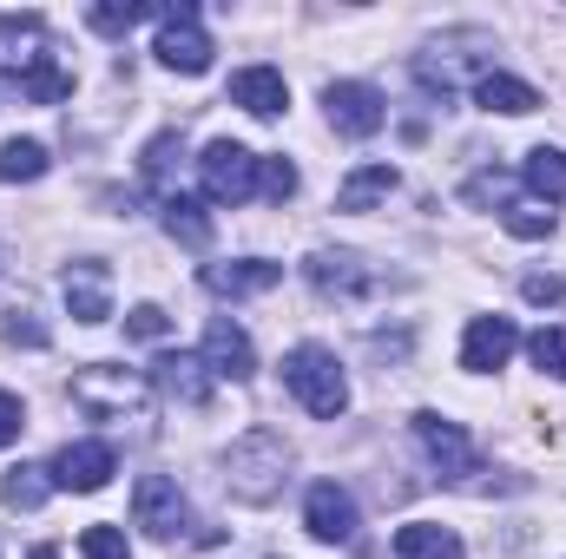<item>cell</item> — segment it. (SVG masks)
I'll return each instance as SVG.
<instances>
[{
  "instance_id": "11",
  "label": "cell",
  "mask_w": 566,
  "mask_h": 559,
  "mask_svg": "<svg viewBox=\"0 0 566 559\" xmlns=\"http://www.w3.org/2000/svg\"><path fill=\"white\" fill-rule=\"evenodd\" d=\"M416 441L428 447V461L441 467V481H468L474 474V441L461 434V421H441L434 409L416 415Z\"/></svg>"
},
{
  "instance_id": "15",
  "label": "cell",
  "mask_w": 566,
  "mask_h": 559,
  "mask_svg": "<svg viewBox=\"0 0 566 559\" xmlns=\"http://www.w3.org/2000/svg\"><path fill=\"white\" fill-rule=\"evenodd\" d=\"M151 389H165L171 402L205 409L211 402V369H205V356H158L151 362Z\"/></svg>"
},
{
  "instance_id": "20",
  "label": "cell",
  "mask_w": 566,
  "mask_h": 559,
  "mask_svg": "<svg viewBox=\"0 0 566 559\" xmlns=\"http://www.w3.org/2000/svg\"><path fill=\"white\" fill-rule=\"evenodd\" d=\"M158 211H165V231H171V238H178L185 251H205V244H211V211H205L198 198L171 191V198H165Z\"/></svg>"
},
{
  "instance_id": "14",
  "label": "cell",
  "mask_w": 566,
  "mask_h": 559,
  "mask_svg": "<svg viewBox=\"0 0 566 559\" xmlns=\"http://www.w3.org/2000/svg\"><path fill=\"white\" fill-rule=\"evenodd\" d=\"M283 283V264L271 257H238V264H205V289L211 296H264V289H277Z\"/></svg>"
},
{
  "instance_id": "6",
  "label": "cell",
  "mask_w": 566,
  "mask_h": 559,
  "mask_svg": "<svg viewBox=\"0 0 566 559\" xmlns=\"http://www.w3.org/2000/svg\"><path fill=\"white\" fill-rule=\"evenodd\" d=\"M323 113H329V126H336L343 139H369V133H382V119H389L382 93L363 86V80H329V86H323Z\"/></svg>"
},
{
  "instance_id": "4",
  "label": "cell",
  "mask_w": 566,
  "mask_h": 559,
  "mask_svg": "<svg viewBox=\"0 0 566 559\" xmlns=\"http://www.w3.org/2000/svg\"><path fill=\"white\" fill-rule=\"evenodd\" d=\"M198 184L211 204H244L258 198V151H244L238 139H211L198 151Z\"/></svg>"
},
{
  "instance_id": "33",
  "label": "cell",
  "mask_w": 566,
  "mask_h": 559,
  "mask_svg": "<svg viewBox=\"0 0 566 559\" xmlns=\"http://www.w3.org/2000/svg\"><path fill=\"white\" fill-rule=\"evenodd\" d=\"M7 342H27V349H46V329H40V323H33L27 309H13V316H7Z\"/></svg>"
},
{
  "instance_id": "35",
  "label": "cell",
  "mask_w": 566,
  "mask_h": 559,
  "mask_svg": "<svg viewBox=\"0 0 566 559\" xmlns=\"http://www.w3.org/2000/svg\"><path fill=\"white\" fill-rule=\"evenodd\" d=\"M27 559H60V553H53V547H33V553H27Z\"/></svg>"
},
{
  "instance_id": "32",
  "label": "cell",
  "mask_w": 566,
  "mask_h": 559,
  "mask_svg": "<svg viewBox=\"0 0 566 559\" xmlns=\"http://www.w3.org/2000/svg\"><path fill=\"white\" fill-rule=\"evenodd\" d=\"M20 428H27L20 395H7V389H0V447H13V441H20Z\"/></svg>"
},
{
  "instance_id": "26",
  "label": "cell",
  "mask_w": 566,
  "mask_h": 559,
  "mask_svg": "<svg viewBox=\"0 0 566 559\" xmlns=\"http://www.w3.org/2000/svg\"><path fill=\"white\" fill-rule=\"evenodd\" d=\"M145 13H165V7H139V0H126V7H119V0H99V7L86 13V20H93L99 33H133Z\"/></svg>"
},
{
  "instance_id": "34",
  "label": "cell",
  "mask_w": 566,
  "mask_h": 559,
  "mask_svg": "<svg viewBox=\"0 0 566 559\" xmlns=\"http://www.w3.org/2000/svg\"><path fill=\"white\" fill-rule=\"evenodd\" d=\"M521 296H527V303H560L566 283L560 277H527V283H521Z\"/></svg>"
},
{
  "instance_id": "23",
  "label": "cell",
  "mask_w": 566,
  "mask_h": 559,
  "mask_svg": "<svg viewBox=\"0 0 566 559\" xmlns=\"http://www.w3.org/2000/svg\"><path fill=\"white\" fill-rule=\"evenodd\" d=\"M46 145L40 139H7L0 145V184H33V178H46Z\"/></svg>"
},
{
  "instance_id": "9",
  "label": "cell",
  "mask_w": 566,
  "mask_h": 559,
  "mask_svg": "<svg viewBox=\"0 0 566 559\" xmlns=\"http://www.w3.org/2000/svg\"><path fill=\"white\" fill-rule=\"evenodd\" d=\"M514 349H521V329L507 316H474L468 336H461V369L468 376H494V369H507Z\"/></svg>"
},
{
  "instance_id": "3",
  "label": "cell",
  "mask_w": 566,
  "mask_h": 559,
  "mask_svg": "<svg viewBox=\"0 0 566 559\" xmlns=\"http://www.w3.org/2000/svg\"><path fill=\"white\" fill-rule=\"evenodd\" d=\"M73 402L93 421H139L151 409V376L145 369H113V362H86L73 376Z\"/></svg>"
},
{
  "instance_id": "12",
  "label": "cell",
  "mask_w": 566,
  "mask_h": 559,
  "mask_svg": "<svg viewBox=\"0 0 566 559\" xmlns=\"http://www.w3.org/2000/svg\"><path fill=\"white\" fill-rule=\"evenodd\" d=\"M205 369H211V382H251V376H258L251 336H244L238 323H211V329H205Z\"/></svg>"
},
{
  "instance_id": "18",
  "label": "cell",
  "mask_w": 566,
  "mask_h": 559,
  "mask_svg": "<svg viewBox=\"0 0 566 559\" xmlns=\"http://www.w3.org/2000/svg\"><path fill=\"white\" fill-rule=\"evenodd\" d=\"M474 99H481L488 113H507V119H521V113L541 106V93H534L527 80H514V73H481V80H474Z\"/></svg>"
},
{
  "instance_id": "19",
  "label": "cell",
  "mask_w": 566,
  "mask_h": 559,
  "mask_svg": "<svg viewBox=\"0 0 566 559\" xmlns=\"http://www.w3.org/2000/svg\"><path fill=\"white\" fill-rule=\"evenodd\" d=\"M389 191H396V165H363V171H349V178H343L336 211H376Z\"/></svg>"
},
{
  "instance_id": "24",
  "label": "cell",
  "mask_w": 566,
  "mask_h": 559,
  "mask_svg": "<svg viewBox=\"0 0 566 559\" xmlns=\"http://www.w3.org/2000/svg\"><path fill=\"white\" fill-rule=\"evenodd\" d=\"M46 494H53V474H46V467H13V474L0 481V500L20 507V514H33Z\"/></svg>"
},
{
  "instance_id": "16",
  "label": "cell",
  "mask_w": 566,
  "mask_h": 559,
  "mask_svg": "<svg viewBox=\"0 0 566 559\" xmlns=\"http://www.w3.org/2000/svg\"><path fill=\"white\" fill-rule=\"evenodd\" d=\"M231 106H244L258 119H277L290 106V86H283L277 66H244V73H231Z\"/></svg>"
},
{
  "instance_id": "7",
  "label": "cell",
  "mask_w": 566,
  "mask_h": 559,
  "mask_svg": "<svg viewBox=\"0 0 566 559\" xmlns=\"http://www.w3.org/2000/svg\"><path fill=\"white\" fill-rule=\"evenodd\" d=\"M46 474H53V487H66V494H99V487L119 474V454H113L106 441H66Z\"/></svg>"
},
{
  "instance_id": "10",
  "label": "cell",
  "mask_w": 566,
  "mask_h": 559,
  "mask_svg": "<svg viewBox=\"0 0 566 559\" xmlns=\"http://www.w3.org/2000/svg\"><path fill=\"white\" fill-rule=\"evenodd\" d=\"M303 527H310L323 547H349L363 520H356V500H349L336 481H316V487H310V500H303Z\"/></svg>"
},
{
  "instance_id": "1",
  "label": "cell",
  "mask_w": 566,
  "mask_h": 559,
  "mask_svg": "<svg viewBox=\"0 0 566 559\" xmlns=\"http://www.w3.org/2000/svg\"><path fill=\"white\" fill-rule=\"evenodd\" d=\"M283 481H290V441H283L277 428H251V434L231 441V454H224V487H231L238 500L264 507V500L283 494Z\"/></svg>"
},
{
  "instance_id": "5",
  "label": "cell",
  "mask_w": 566,
  "mask_h": 559,
  "mask_svg": "<svg viewBox=\"0 0 566 559\" xmlns=\"http://www.w3.org/2000/svg\"><path fill=\"white\" fill-rule=\"evenodd\" d=\"M151 53H158V66H171V73H205V66H211V33L198 27V7H191V0H178V7L158 13Z\"/></svg>"
},
{
  "instance_id": "29",
  "label": "cell",
  "mask_w": 566,
  "mask_h": 559,
  "mask_svg": "<svg viewBox=\"0 0 566 559\" xmlns=\"http://www.w3.org/2000/svg\"><path fill=\"white\" fill-rule=\"evenodd\" d=\"M501 224H507L514 238H527V244H534V238H547V231H554V211H541V204H507V211H501Z\"/></svg>"
},
{
  "instance_id": "31",
  "label": "cell",
  "mask_w": 566,
  "mask_h": 559,
  "mask_svg": "<svg viewBox=\"0 0 566 559\" xmlns=\"http://www.w3.org/2000/svg\"><path fill=\"white\" fill-rule=\"evenodd\" d=\"M165 329H171V316H165L158 303H139V309L126 316V336H139V342H158Z\"/></svg>"
},
{
  "instance_id": "21",
  "label": "cell",
  "mask_w": 566,
  "mask_h": 559,
  "mask_svg": "<svg viewBox=\"0 0 566 559\" xmlns=\"http://www.w3.org/2000/svg\"><path fill=\"white\" fill-rule=\"evenodd\" d=\"M396 559H461V540L434 520H409L396 527Z\"/></svg>"
},
{
  "instance_id": "17",
  "label": "cell",
  "mask_w": 566,
  "mask_h": 559,
  "mask_svg": "<svg viewBox=\"0 0 566 559\" xmlns=\"http://www.w3.org/2000/svg\"><path fill=\"white\" fill-rule=\"evenodd\" d=\"M66 309L80 323H106L113 316V289H106V264L86 257V264H66Z\"/></svg>"
},
{
  "instance_id": "25",
  "label": "cell",
  "mask_w": 566,
  "mask_h": 559,
  "mask_svg": "<svg viewBox=\"0 0 566 559\" xmlns=\"http://www.w3.org/2000/svg\"><path fill=\"white\" fill-rule=\"evenodd\" d=\"M527 356H534L541 376L566 382V329H534V336H527Z\"/></svg>"
},
{
  "instance_id": "28",
  "label": "cell",
  "mask_w": 566,
  "mask_h": 559,
  "mask_svg": "<svg viewBox=\"0 0 566 559\" xmlns=\"http://www.w3.org/2000/svg\"><path fill=\"white\" fill-rule=\"evenodd\" d=\"M178 158H185V145H178V133H158V139L145 145V184H165V171H171V165H178Z\"/></svg>"
},
{
  "instance_id": "13",
  "label": "cell",
  "mask_w": 566,
  "mask_h": 559,
  "mask_svg": "<svg viewBox=\"0 0 566 559\" xmlns=\"http://www.w3.org/2000/svg\"><path fill=\"white\" fill-rule=\"evenodd\" d=\"M303 277H310V289L316 296H343V303H356L363 289H369V264L356 257V251H316L310 264H303Z\"/></svg>"
},
{
  "instance_id": "30",
  "label": "cell",
  "mask_w": 566,
  "mask_h": 559,
  "mask_svg": "<svg viewBox=\"0 0 566 559\" xmlns=\"http://www.w3.org/2000/svg\"><path fill=\"white\" fill-rule=\"evenodd\" d=\"M80 553H86V559H133V547H126V534H119V527H106V520H99V527H86V534H80Z\"/></svg>"
},
{
  "instance_id": "27",
  "label": "cell",
  "mask_w": 566,
  "mask_h": 559,
  "mask_svg": "<svg viewBox=\"0 0 566 559\" xmlns=\"http://www.w3.org/2000/svg\"><path fill=\"white\" fill-rule=\"evenodd\" d=\"M258 191L283 204V198H296V165L290 158H258Z\"/></svg>"
},
{
  "instance_id": "22",
  "label": "cell",
  "mask_w": 566,
  "mask_h": 559,
  "mask_svg": "<svg viewBox=\"0 0 566 559\" xmlns=\"http://www.w3.org/2000/svg\"><path fill=\"white\" fill-rule=\"evenodd\" d=\"M521 178H527V191H534V198L560 204V198H566V151L534 145V151H527V165H521Z\"/></svg>"
},
{
  "instance_id": "2",
  "label": "cell",
  "mask_w": 566,
  "mask_h": 559,
  "mask_svg": "<svg viewBox=\"0 0 566 559\" xmlns=\"http://www.w3.org/2000/svg\"><path fill=\"white\" fill-rule=\"evenodd\" d=\"M283 389L310 409L316 421H336L349 409V382H343V362L323 349V342H296L283 356Z\"/></svg>"
},
{
  "instance_id": "8",
  "label": "cell",
  "mask_w": 566,
  "mask_h": 559,
  "mask_svg": "<svg viewBox=\"0 0 566 559\" xmlns=\"http://www.w3.org/2000/svg\"><path fill=\"white\" fill-rule=\"evenodd\" d=\"M185 520H191V507H185L178 481H165V474H145L139 487H133V527H145L151 540H171V534H185Z\"/></svg>"
}]
</instances>
